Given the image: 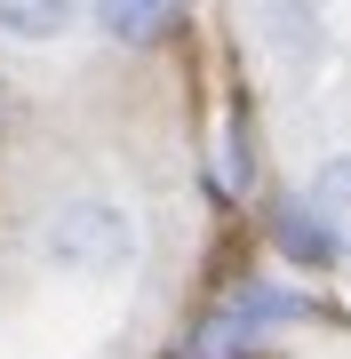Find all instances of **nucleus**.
Returning <instances> with one entry per match:
<instances>
[{
  "instance_id": "nucleus-1",
  "label": "nucleus",
  "mask_w": 351,
  "mask_h": 359,
  "mask_svg": "<svg viewBox=\"0 0 351 359\" xmlns=\"http://www.w3.org/2000/svg\"><path fill=\"white\" fill-rule=\"evenodd\" d=\"M136 256H144L136 216L104 192H72L40 216V264L64 271V280H120Z\"/></svg>"
},
{
  "instance_id": "nucleus-2",
  "label": "nucleus",
  "mask_w": 351,
  "mask_h": 359,
  "mask_svg": "<svg viewBox=\"0 0 351 359\" xmlns=\"http://www.w3.org/2000/svg\"><path fill=\"white\" fill-rule=\"evenodd\" d=\"M247 32H256L287 72H303V65L327 56V8L319 0H247Z\"/></svg>"
},
{
  "instance_id": "nucleus-3",
  "label": "nucleus",
  "mask_w": 351,
  "mask_h": 359,
  "mask_svg": "<svg viewBox=\"0 0 351 359\" xmlns=\"http://www.w3.org/2000/svg\"><path fill=\"white\" fill-rule=\"evenodd\" d=\"M272 344H280V335L263 327L256 311H240L232 295H216V304L200 311L192 327H184L176 359H272Z\"/></svg>"
},
{
  "instance_id": "nucleus-4",
  "label": "nucleus",
  "mask_w": 351,
  "mask_h": 359,
  "mask_svg": "<svg viewBox=\"0 0 351 359\" xmlns=\"http://www.w3.org/2000/svg\"><path fill=\"white\" fill-rule=\"evenodd\" d=\"M263 231H272V248H280L296 271H327V264H343V248L327 240V224H319V208L303 200V184L263 200Z\"/></svg>"
},
{
  "instance_id": "nucleus-5",
  "label": "nucleus",
  "mask_w": 351,
  "mask_h": 359,
  "mask_svg": "<svg viewBox=\"0 0 351 359\" xmlns=\"http://www.w3.org/2000/svg\"><path fill=\"white\" fill-rule=\"evenodd\" d=\"M96 32L112 40V48H168V40L184 32V0H88Z\"/></svg>"
},
{
  "instance_id": "nucleus-6",
  "label": "nucleus",
  "mask_w": 351,
  "mask_h": 359,
  "mask_svg": "<svg viewBox=\"0 0 351 359\" xmlns=\"http://www.w3.org/2000/svg\"><path fill=\"white\" fill-rule=\"evenodd\" d=\"M303 200L319 208L327 240H336V248H343V264H351V152H327L312 176H303Z\"/></svg>"
},
{
  "instance_id": "nucleus-7",
  "label": "nucleus",
  "mask_w": 351,
  "mask_h": 359,
  "mask_svg": "<svg viewBox=\"0 0 351 359\" xmlns=\"http://www.w3.org/2000/svg\"><path fill=\"white\" fill-rule=\"evenodd\" d=\"M80 8H88V0H0V40H16V48H48V40L72 32Z\"/></svg>"
}]
</instances>
